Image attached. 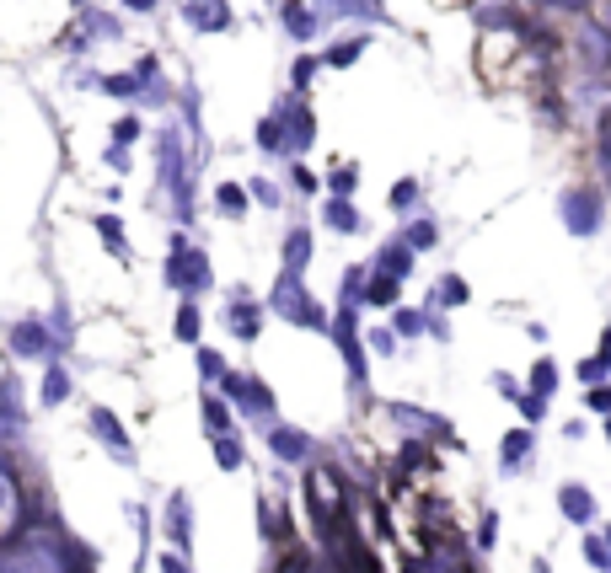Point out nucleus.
Here are the masks:
<instances>
[{"label":"nucleus","instance_id":"obj_28","mask_svg":"<svg viewBox=\"0 0 611 573\" xmlns=\"http://www.w3.org/2000/svg\"><path fill=\"white\" fill-rule=\"evenodd\" d=\"M515 402H520V413H526L531 423H542V413H548V402H542V397H531V392H520V397H515Z\"/></svg>","mask_w":611,"mask_h":573},{"label":"nucleus","instance_id":"obj_37","mask_svg":"<svg viewBox=\"0 0 611 573\" xmlns=\"http://www.w3.org/2000/svg\"><path fill=\"white\" fill-rule=\"evenodd\" d=\"M134 134H140V123H134V118H119V129H113V140H119V145H129Z\"/></svg>","mask_w":611,"mask_h":573},{"label":"nucleus","instance_id":"obj_32","mask_svg":"<svg viewBox=\"0 0 611 573\" xmlns=\"http://www.w3.org/2000/svg\"><path fill=\"white\" fill-rule=\"evenodd\" d=\"M499 541V515H483V525H478V547H493Z\"/></svg>","mask_w":611,"mask_h":573},{"label":"nucleus","instance_id":"obj_24","mask_svg":"<svg viewBox=\"0 0 611 573\" xmlns=\"http://www.w3.org/2000/svg\"><path fill=\"white\" fill-rule=\"evenodd\" d=\"M419 327H424V316H419V311H397V316H392V333H402V338H413Z\"/></svg>","mask_w":611,"mask_h":573},{"label":"nucleus","instance_id":"obj_14","mask_svg":"<svg viewBox=\"0 0 611 573\" xmlns=\"http://www.w3.org/2000/svg\"><path fill=\"white\" fill-rule=\"evenodd\" d=\"M531 429H509V440H504V466H520L526 461V451H531Z\"/></svg>","mask_w":611,"mask_h":573},{"label":"nucleus","instance_id":"obj_40","mask_svg":"<svg viewBox=\"0 0 611 573\" xmlns=\"http://www.w3.org/2000/svg\"><path fill=\"white\" fill-rule=\"evenodd\" d=\"M537 5H552V11H579V5H590V0H537Z\"/></svg>","mask_w":611,"mask_h":573},{"label":"nucleus","instance_id":"obj_17","mask_svg":"<svg viewBox=\"0 0 611 573\" xmlns=\"http://www.w3.org/2000/svg\"><path fill=\"white\" fill-rule=\"evenodd\" d=\"M231 327H237L242 338H252V333H257V311H252L247 300H231Z\"/></svg>","mask_w":611,"mask_h":573},{"label":"nucleus","instance_id":"obj_31","mask_svg":"<svg viewBox=\"0 0 611 573\" xmlns=\"http://www.w3.org/2000/svg\"><path fill=\"white\" fill-rule=\"evenodd\" d=\"M199 370L215 381V375H226V364H220V354H209V348H199Z\"/></svg>","mask_w":611,"mask_h":573},{"label":"nucleus","instance_id":"obj_12","mask_svg":"<svg viewBox=\"0 0 611 573\" xmlns=\"http://www.w3.org/2000/svg\"><path fill=\"white\" fill-rule=\"evenodd\" d=\"M215 466H220V471H237V466H242V440L215 434Z\"/></svg>","mask_w":611,"mask_h":573},{"label":"nucleus","instance_id":"obj_26","mask_svg":"<svg viewBox=\"0 0 611 573\" xmlns=\"http://www.w3.org/2000/svg\"><path fill=\"white\" fill-rule=\"evenodd\" d=\"M97 230H102V241H108L113 252H123V230H119V220H113V215H102V220H97Z\"/></svg>","mask_w":611,"mask_h":573},{"label":"nucleus","instance_id":"obj_34","mask_svg":"<svg viewBox=\"0 0 611 573\" xmlns=\"http://www.w3.org/2000/svg\"><path fill=\"white\" fill-rule=\"evenodd\" d=\"M360 49H365V44H360V38H349V44H338V49H333L327 59H333V64H349V59L360 54Z\"/></svg>","mask_w":611,"mask_h":573},{"label":"nucleus","instance_id":"obj_41","mask_svg":"<svg viewBox=\"0 0 611 573\" xmlns=\"http://www.w3.org/2000/svg\"><path fill=\"white\" fill-rule=\"evenodd\" d=\"M129 11H150V0H129Z\"/></svg>","mask_w":611,"mask_h":573},{"label":"nucleus","instance_id":"obj_6","mask_svg":"<svg viewBox=\"0 0 611 573\" xmlns=\"http://www.w3.org/2000/svg\"><path fill=\"white\" fill-rule=\"evenodd\" d=\"M563 215H568V230L574 236H590L596 230V199L590 193H568L563 199Z\"/></svg>","mask_w":611,"mask_h":573},{"label":"nucleus","instance_id":"obj_43","mask_svg":"<svg viewBox=\"0 0 611 573\" xmlns=\"http://www.w3.org/2000/svg\"><path fill=\"white\" fill-rule=\"evenodd\" d=\"M606 33H611V5H606Z\"/></svg>","mask_w":611,"mask_h":573},{"label":"nucleus","instance_id":"obj_18","mask_svg":"<svg viewBox=\"0 0 611 573\" xmlns=\"http://www.w3.org/2000/svg\"><path fill=\"white\" fill-rule=\"evenodd\" d=\"M215 0H204V5H188V22H199V27H220L226 22V11H209Z\"/></svg>","mask_w":611,"mask_h":573},{"label":"nucleus","instance_id":"obj_45","mask_svg":"<svg viewBox=\"0 0 611 573\" xmlns=\"http://www.w3.org/2000/svg\"><path fill=\"white\" fill-rule=\"evenodd\" d=\"M606 440H611V418H606Z\"/></svg>","mask_w":611,"mask_h":573},{"label":"nucleus","instance_id":"obj_16","mask_svg":"<svg viewBox=\"0 0 611 573\" xmlns=\"http://www.w3.org/2000/svg\"><path fill=\"white\" fill-rule=\"evenodd\" d=\"M381 268H386V279H397V274L413 268V252H408V247H386V252H381Z\"/></svg>","mask_w":611,"mask_h":573},{"label":"nucleus","instance_id":"obj_10","mask_svg":"<svg viewBox=\"0 0 611 573\" xmlns=\"http://www.w3.org/2000/svg\"><path fill=\"white\" fill-rule=\"evenodd\" d=\"M64 397H70V375H64L60 364H49V375H44V392H38V402H44V407H60Z\"/></svg>","mask_w":611,"mask_h":573},{"label":"nucleus","instance_id":"obj_44","mask_svg":"<svg viewBox=\"0 0 611 573\" xmlns=\"http://www.w3.org/2000/svg\"><path fill=\"white\" fill-rule=\"evenodd\" d=\"M606 552H611V530H606Z\"/></svg>","mask_w":611,"mask_h":573},{"label":"nucleus","instance_id":"obj_36","mask_svg":"<svg viewBox=\"0 0 611 573\" xmlns=\"http://www.w3.org/2000/svg\"><path fill=\"white\" fill-rule=\"evenodd\" d=\"M429 241H434V226H413V236H408V241H402V247H408V252H413V247H429Z\"/></svg>","mask_w":611,"mask_h":573},{"label":"nucleus","instance_id":"obj_3","mask_svg":"<svg viewBox=\"0 0 611 573\" xmlns=\"http://www.w3.org/2000/svg\"><path fill=\"white\" fill-rule=\"evenodd\" d=\"M220 386H226V397L237 402L242 413H268V386L263 381H252V375H220Z\"/></svg>","mask_w":611,"mask_h":573},{"label":"nucleus","instance_id":"obj_7","mask_svg":"<svg viewBox=\"0 0 611 573\" xmlns=\"http://www.w3.org/2000/svg\"><path fill=\"white\" fill-rule=\"evenodd\" d=\"M167 536H172V547H178V552L193 541V525H188V493H172V499H167Z\"/></svg>","mask_w":611,"mask_h":573},{"label":"nucleus","instance_id":"obj_39","mask_svg":"<svg viewBox=\"0 0 611 573\" xmlns=\"http://www.w3.org/2000/svg\"><path fill=\"white\" fill-rule=\"evenodd\" d=\"M161 573H188L183 552H167V558H161Z\"/></svg>","mask_w":611,"mask_h":573},{"label":"nucleus","instance_id":"obj_5","mask_svg":"<svg viewBox=\"0 0 611 573\" xmlns=\"http://www.w3.org/2000/svg\"><path fill=\"white\" fill-rule=\"evenodd\" d=\"M558 510H563V520L585 525V520H596V499H590V488H579V482H563V488H558Z\"/></svg>","mask_w":611,"mask_h":573},{"label":"nucleus","instance_id":"obj_1","mask_svg":"<svg viewBox=\"0 0 611 573\" xmlns=\"http://www.w3.org/2000/svg\"><path fill=\"white\" fill-rule=\"evenodd\" d=\"M274 311L290 316V322H301V327H327V311H316V300L301 289V274H285L274 285Z\"/></svg>","mask_w":611,"mask_h":573},{"label":"nucleus","instance_id":"obj_15","mask_svg":"<svg viewBox=\"0 0 611 573\" xmlns=\"http://www.w3.org/2000/svg\"><path fill=\"white\" fill-rule=\"evenodd\" d=\"M172 333H178V344H199V306H193V300H188L183 311H178Z\"/></svg>","mask_w":611,"mask_h":573},{"label":"nucleus","instance_id":"obj_20","mask_svg":"<svg viewBox=\"0 0 611 573\" xmlns=\"http://www.w3.org/2000/svg\"><path fill=\"white\" fill-rule=\"evenodd\" d=\"M204 423H209V429H215V434H226V429H231V413H226V407H220V402L209 397V402H204Z\"/></svg>","mask_w":611,"mask_h":573},{"label":"nucleus","instance_id":"obj_4","mask_svg":"<svg viewBox=\"0 0 611 573\" xmlns=\"http://www.w3.org/2000/svg\"><path fill=\"white\" fill-rule=\"evenodd\" d=\"M92 434L113 451L119 461H134V445H129V434H123V423L108 413V407H92Z\"/></svg>","mask_w":611,"mask_h":573},{"label":"nucleus","instance_id":"obj_9","mask_svg":"<svg viewBox=\"0 0 611 573\" xmlns=\"http://www.w3.org/2000/svg\"><path fill=\"white\" fill-rule=\"evenodd\" d=\"M579 38H585V59L601 70V64H611V33L606 27H596V22H585L579 27Z\"/></svg>","mask_w":611,"mask_h":573},{"label":"nucleus","instance_id":"obj_2","mask_svg":"<svg viewBox=\"0 0 611 573\" xmlns=\"http://www.w3.org/2000/svg\"><path fill=\"white\" fill-rule=\"evenodd\" d=\"M11 354L16 359H54V333L38 316H27V322L11 327Z\"/></svg>","mask_w":611,"mask_h":573},{"label":"nucleus","instance_id":"obj_8","mask_svg":"<svg viewBox=\"0 0 611 573\" xmlns=\"http://www.w3.org/2000/svg\"><path fill=\"white\" fill-rule=\"evenodd\" d=\"M268 451H274V456H279V461H301L306 451H311V445H306V434H301V429H290V423H279V429L268 434Z\"/></svg>","mask_w":611,"mask_h":573},{"label":"nucleus","instance_id":"obj_19","mask_svg":"<svg viewBox=\"0 0 611 573\" xmlns=\"http://www.w3.org/2000/svg\"><path fill=\"white\" fill-rule=\"evenodd\" d=\"M365 295L375 300V306H392V300H397V279H386V274H381V279H370Z\"/></svg>","mask_w":611,"mask_h":573},{"label":"nucleus","instance_id":"obj_35","mask_svg":"<svg viewBox=\"0 0 611 573\" xmlns=\"http://www.w3.org/2000/svg\"><path fill=\"white\" fill-rule=\"evenodd\" d=\"M440 300H456V306H461V300H467V285H461V279H445V285H440Z\"/></svg>","mask_w":611,"mask_h":573},{"label":"nucleus","instance_id":"obj_13","mask_svg":"<svg viewBox=\"0 0 611 573\" xmlns=\"http://www.w3.org/2000/svg\"><path fill=\"white\" fill-rule=\"evenodd\" d=\"M552 386H558V364L552 359H537V370H531V397H552Z\"/></svg>","mask_w":611,"mask_h":573},{"label":"nucleus","instance_id":"obj_25","mask_svg":"<svg viewBox=\"0 0 611 573\" xmlns=\"http://www.w3.org/2000/svg\"><path fill=\"white\" fill-rule=\"evenodd\" d=\"M585 558H590V563H596L601 573H611V552H606V541H596V536H590V541H585Z\"/></svg>","mask_w":611,"mask_h":573},{"label":"nucleus","instance_id":"obj_30","mask_svg":"<svg viewBox=\"0 0 611 573\" xmlns=\"http://www.w3.org/2000/svg\"><path fill=\"white\" fill-rule=\"evenodd\" d=\"M413 199H419V182H397V188H392V204H397V209H408Z\"/></svg>","mask_w":611,"mask_h":573},{"label":"nucleus","instance_id":"obj_27","mask_svg":"<svg viewBox=\"0 0 611 573\" xmlns=\"http://www.w3.org/2000/svg\"><path fill=\"white\" fill-rule=\"evenodd\" d=\"M483 22H493V27H509L515 16H509V5H504V0H489V5H483Z\"/></svg>","mask_w":611,"mask_h":573},{"label":"nucleus","instance_id":"obj_33","mask_svg":"<svg viewBox=\"0 0 611 573\" xmlns=\"http://www.w3.org/2000/svg\"><path fill=\"white\" fill-rule=\"evenodd\" d=\"M108 97H134V75H108Z\"/></svg>","mask_w":611,"mask_h":573},{"label":"nucleus","instance_id":"obj_21","mask_svg":"<svg viewBox=\"0 0 611 573\" xmlns=\"http://www.w3.org/2000/svg\"><path fill=\"white\" fill-rule=\"evenodd\" d=\"M220 209H226V215H242V209H247V193L237 188V182H226V188H220Z\"/></svg>","mask_w":611,"mask_h":573},{"label":"nucleus","instance_id":"obj_42","mask_svg":"<svg viewBox=\"0 0 611 573\" xmlns=\"http://www.w3.org/2000/svg\"><path fill=\"white\" fill-rule=\"evenodd\" d=\"M537 573H552V568H548V563H537Z\"/></svg>","mask_w":611,"mask_h":573},{"label":"nucleus","instance_id":"obj_23","mask_svg":"<svg viewBox=\"0 0 611 573\" xmlns=\"http://www.w3.org/2000/svg\"><path fill=\"white\" fill-rule=\"evenodd\" d=\"M279 11H285V22H290V27H296L301 38H306V33H311V16H306V11H301V5H296V0H279Z\"/></svg>","mask_w":611,"mask_h":573},{"label":"nucleus","instance_id":"obj_22","mask_svg":"<svg viewBox=\"0 0 611 573\" xmlns=\"http://www.w3.org/2000/svg\"><path fill=\"white\" fill-rule=\"evenodd\" d=\"M327 220H333L338 230H354V226H360V220H354V209H349L344 199H333V204H327Z\"/></svg>","mask_w":611,"mask_h":573},{"label":"nucleus","instance_id":"obj_11","mask_svg":"<svg viewBox=\"0 0 611 573\" xmlns=\"http://www.w3.org/2000/svg\"><path fill=\"white\" fill-rule=\"evenodd\" d=\"M306 257H311V236L306 230H290V241H285V274H301Z\"/></svg>","mask_w":611,"mask_h":573},{"label":"nucleus","instance_id":"obj_38","mask_svg":"<svg viewBox=\"0 0 611 573\" xmlns=\"http://www.w3.org/2000/svg\"><path fill=\"white\" fill-rule=\"evenodd\" d=\"M279 134H285V123H263V145L268 151H279Z\"/></svg>","mask_w":611,"mask_h":573},{"label":"nucleus","instance_id":"obj_29","mask_svg":"<svg viewBox=\"0 0 611 573\" xmlns=\"http://www.w3.org/2000/svg\"><path fill=\"white\" fill-rule=\"evenodd\" d=\"M585 402H590L596 413H606V418H611V386H606V381H601L596 392H585Z\"/></svg>","mask_w":611,"mask_h":573}]
</instances>
